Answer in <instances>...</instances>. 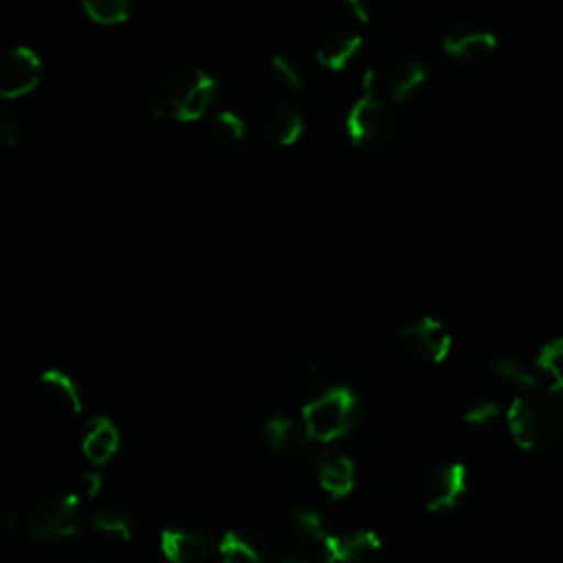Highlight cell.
<instances>
[{
	"label": "cell",
	"instance_id": "44dd1931",
	"mask_svg": "<svg viewBox=\"0 0 563 563\" xmlns=\"http://www.w3.org/2000/svg\"><path fill=\"white\" fill-rule=\"evenodd\" d=\"M246 136V123L240 114L224 110L209 121V139L224 150L238 147Z\"/></svg>",
	"mask_w": 563,
	"mask_h": 563
},
{
	"label": "cell",
	"instance_id": "7a4b0ae2",
	"mask_svg": "<svg viewBox=\"0 0 563 563\" xmlns=\"http://www.w3.org/2000/svg\"><path fill=\"white\" fill-rule=\"evenodd\" d=\"M506 424L523 451L550 449L563 435L561 409L541 396H517L506 411Z\"/></svg>",
	"mask_w": 563,
	"mask_h": 563
},
{
	"label": "cell",
	"instance_id": "ffe728a7",
	"mask_svg": "<svg viewBox=\"0 0 563 563\" xmlns=\"http://www.w3.org/2000/svg\"><path fill=\"white\" fill-rule=\"evenodd\" d=\"M220 559L222 563H266V552L262 541L249 532L231 530L220 539Z\"/></svg>",
	"mask_w": 563,
	"mask_h": 563
},
{
	"label": "cell",
	"instance_id": "f546056e",
	"mask_svg": "<svg viewBox=\"0 0 563 563\" xmlns=\"http://www.w3.org/2000/svg\"><path fill=\"white\" fill-rule=\"evenodd\" d=\"M103 484H106V479L101 473H84L81 475V493L86 497H97L99 490L103 488Z\"/></svg>",
	"mask_w": 563,
	"mask_h": 563
},
{
	"label": "cell",
	"instance_id": "7c38bea8",
	"mask_svg": "<svg viewBox=\"0 0 563 563\" xmlns=\"http://www.w3.org/2000/svg\"><path fill=\"white\" fill-rule=\"evenodd\" d=\"M260 132L273 145H292L303 132V117L292 103L271 99L260 108Z\"/></svg>",
	"mask_w": 563,
	"mask_h": 563
},
{
	"label": "cell",
	"instance_id": "8992f818",
	"mask_svg": "<svg viewBox=\"0 0 563 563\" xmlns=\"http://www.w3.org/2000/svg\"><path fill=\"white\" fill-rule=\"evenodd\" d=\"M211 550V528L196 515H180L161 530V552L169 563H202Z\"/></svg>",
	"mask_w": 563,
	"mask_h": 563
},
{
	"label": "cell",
	"instance_id": "cb8c5ba5",
	"mask_svg": "<svg viewBox=\"0 0 563 563\" xmlns=\"http://www.w3.org/2000/svg\"><path fill=\"white\" fill-rule=\"evenodd\" d=\"M136 0H81L84 11L99 24H121L130 18Z\"/></svg>",
	"mask_w": 563,
	"mask_h": 563
},
{
	"label": "cell",
	"instance_id": "d6986e66",
	"mask_svg": "<svg viewBox=\"0 0 563 563\" xmlns=\"http://www.w3.org/2000/svg\"><path fill=\"white\" fill-rule=\"evenodd\" d=\"M534 367L541 387L563 396V336L543 343V347L537 354Z\"/></svg>",
	"mask_w": 563,
	"mask_h": 563
},
{
	"label": "cell",
	"instance_id": "484cf974",
	"mask_svg": "<svg viewBox=\"0 0 563 563\" xmlns=\"http://www.w3.org/2000/svg\"><path fill=\"white\" fill-rule=\"evenodd\" d=\"M271 77L288 88V90H299L303 86V73L295 59L288 55H273L271 57Z\"/></svg>",
	"mask_w": 563,
	"mask_h": 563
},
{
	"label": "cell",
	"instance_id": "9c48e42d",
	"mask_svg": "<svg viewBox=\"0 0 563 563\" xmlns=\"http://www.w3.org/2000/svg\"><path fill=\"white\" fill-rule=\"evenodd\" d=\"M42 409L59 420H68L81 413V394L77 383L62 369H46L37 378L35 387Z\"/></svg>",
	"mask_w": 563,
	"mask_h": 563
},
{
	"label": "cell",
	"instance_id": "4316f807",
	"mask_svg": "<svg viewBox=\"0 0 563 563\" xmlns=\"http://www.w3.org/2000/svg\"><path fill=\"white\" fill-rule=\"evenodd\" d=\"M499 416V407L493 402V400H479V402H473L466 411H464V422L468 427H475V429H484L488 427L490 422H495Z\"/></svg>",
	"mask_w": 563,
	"mask_h": 563
},
{
	"label": "cell",
	"instance_id": "8fae6325",
	"mask_svg": "<svg viewBox=\"0 0 563 563\" xmlns=\"http://www.w3.org/2000/svg\"><path fill=\"white\" fill-rule=\"evenodd\" d=\"M42 75V62L35 51L26 46H15L7 53L0 66V95L4 99H15L31 92Z\"/></svg>",
	"mask_w": 563,
	"mask_h": 563
},
{
	"label": "cell",
	"instance_id": "ac0fdd59",
	"mask_svg": "<svg viewBox=\"0 0 563 563\" xmlns=\"http://www.w3.org/2000/svg\"><path fill=\"white\" fill-rule=\"evenodd\" d=\"M264 440L271 446V451H275L277 455H301L308 446V442H312L303 429V424L299 427L295 420L286 418V416H271L264 422Z\"/></svg>",
	"mask_w": 563,
	"mask_h": 563
},
{
	"label": "cell",
	"instance_id": "f1b7e54d",
	"mask_svg": "<svg viewBox=\"0 0 563 563\" xmlns=\"http://www.w3.org/2000/svg\"><path fill=\"white\" fill-rule=\"evenodd\" d=\"M341 7H343L345 13L352 18V22H356V24L369 22V7H367V0H341Z\"/></svg>",
	"mask_w": 563,
	"mask_h": 563
},
{
	"label": "cell",
	"instance_id": "30bf717a",
	"mask_svg": "<svg viewBox=\"0 0 563 563\" xmlns=\"http://www.w3.org/2000/svg\"><path fill=\"white\" fill-rule=\"evenodd\" d=\"M400 343L418 358L429 363H442L451 352L449 330L433 317H422L413 323H407L398 332Z\"/></svg>",
	"mask_w": 563,
	"mask_h": 563
},
{
	"label": "cell",
	"instance_id": "5b68a950",
	"mask_svg": "<svg viewBox=\"0 0 563 563\" xmlns=\"http://www.w3.org/2000/svg\"><path fill=\"white\" fill-rule=\"evenodd\" d=\"M396 117L391 103L383 97L361 95L345 117V132L356 147H376L394 132Z\"/></svg>",
	"mask_w": 563,
	"mask_h": 563
},
{
	"label": "cell",
	"instance_id": "603a6c76",
	"mask_svg": "<svg viewBox=\"0 0 563 563\" xmlns=\"http://www.w3.org/2000/svg\"><path fill=\"white\" fill-rule=\"evenodd\" d=\"M493 372L497 378H501L504 383H510L515 387H521V389H537L541 383H539V376L537 372L528 369L519 358L515 356H497L493 361Z\"/></svg>",
	"mask_w": 563,
	"mask_h": 563
},
{
	"label": "cell",
	"instance_id": "6da1fadb",
	"mask_svg": "<svg viewBox=\"0 0 563 563\" xmlns=\"http://www.w3.org/2000/svg\"><path fill=\"white\" fill-rule=\"evenodd\" d=\"M216 97V79L198 66H180L163 75L150 92V110L154 117L189 123L200 119Z\"/></svg>",
	"mask_w": 563,
	"mask_h": 563
},
{
	"label": "cell",
	"instance_id": "ba28073f",
	"mask_svg": "<svg viewBox=\"0 0 563 563\" xmlns=\"http://www.w3.org/2000/svg\"><path fill=\"white\" fill-rule=\"evenodd\" d=\"M468 486V473L466 466L460 462L442 464L431 468L422 484H420V497L427 510L440 512V510H451L460 504Z\"/></svg>",
	"mask_w": 563,
	"mask_h": 563
},
{
	"label": "cell",
	"instance_id": "9a60e30c",
	"mask_svg": "<svg viewBox=\"0 0 563 563\" xmlns=\"http://www.w3.org/2000/svg\"><path fill=\"white\" fill-rule=\"evenodd\" d=\"M363 37L356 31L330 29L325 31L314 48L317 62L328 70H343L361 51Z\"/></svg>",
	"mask_w": 563,
	"mask_h": 563
},
{
	"label": "cell",
	"instance_id": "3957f363",
	"mask_svg": "<svg viewBox=\"0 0 563 563\" xmlns=\"http://www.w3.org/2000/svg\"><path fill=\"white\" fill-rule=\"evenodd\" d=\"M358 418V398L345 385L319 391L301 409V424L312 442H334L347 435Z\"/></svg>",
	"mask_w": 563,
	"mask_h": 563
},
{
	"label": "cell",
	"instance_id": "7402d4cb",
	"mask_svg": "<svg viewBox=\"0 0 563 563\" xmlns=\"http://www.w3.org/2000/svg\"><path fill=\"white\" fill-rule=\"evenodd\" d=\"M90 523L97 532L119 539V541H130L132 537V521L130 515L114 504H106L101 508H97L90 517Z\"/></svg>",
	"mask_w": 563,
	"mask_h": 563
},
{
	"label": "cell",
	"instance_id": "d4e9b609",
	"mask_svg": "<svg viewBox=\"0 0 563 563\" xmlns=\"http://www.w3.org/2000/svg\"><path fill=\"white\" fill-rule=\"evenodd\" d=\"M290 526L295 534H299L306 541H325V517L317 508H295L290 512Z\"/></svg>",
	"mask_w": 563,
	"mask_h": 563
},
{
	"label": "cell",
	"instance_id": "4fadbf2b",
	"mask_svg": "<svg viewBox=\"0 0 563 563\" xmlns=\"http://www.w3.org/2000/svg\"><path fill=\"white\" fill-rule=\"evenodd\" d=\"M380 537L372 530L328 534L321 543L325 563H369L380 550Z\"/></svg>",
	"mask_w": 563,
	"mask_h": 563
},
{
	"label": "cell",
	"instance_id": "83f0119b",
	"mask_svg": "<svg viewBox=\"0 0 563 563\" xmlns=\"http://www.w3.org/2000/svg\"><path fill=\"white\" fill-rule=\"evenodd\" d=\"M0 136L9 147L20 141V121L11 110H2L0 114Z\"/></svg>",
	"mask_w": 563,
	"mask_h": 563
},
{
	"label": "cell",
	"instance_id": "5bb4252c",
	"mask_svg": "<svg viewBox=\"0 0 563 563\" xmlns=\"http://www.w3.org/2000/svg\"><path fill=\"white\" fill-rule=\"evenodd\" d=\"M497 46V37L475 24H460L453 26L444 37H442V48L449 57L460 59V62H479L486 59Z\"/></svg>",
	"mask_w": 563,
	"mask_h": 563
},
{
	"label": "cell",
	"instance_id": "277c9868",
	"mask_svg": "<svg viewBox=\"0 0 563 563\" xmlns=\"http://www.w3.org/2000/svg\"><path fill=\"white\" fill-rule=\"evenodd\" d=\"M84 523V510L79 495H57L48 497L33 508L26 528L31 539L40 543L62 541L75 537Z\"/></svg>",
	"mask_w": 563,
	"mask_h": 563
},
{
	"label": "cell",
	"instance_id": "52a82bcc",
	"mask_svg": "<svg viewBox=\"0 0 563 563\" xmlns=\"http://www.w3.org/2000/svg\"><path fill=\"white\" fill-rule=\"evenodd\" d=\"M427 79V66L422 59H400L389 68H372L363 75V95L383 97L391 101L409 99Z\"/></svg>",
	"mask_w": 563,
	"mask_h": 563
},
{
	"label": "cell",
	"instance_id": "2e32d148",
	"mask_svg": "<svg viewBox=\"0 0 563 563\" xmlns=\"http://www.w3.org/2000/svg\"><path fill=\"white\" fill-rule=\"evenodd\" d=\"M317 477L321 488L332 499H343L354 490L356 466L347 455L336 451H325L317 460Z\"/></svg>",
	"mask_w": 563,
	"mask_h": 563
},
{
	"label": "cell",
	"instance_id": "e0dca14e",
	"mask_svg": "<svg viewBox=\"0 0 563 563\" xmlns=\"http://www.w3.org/2000/svg\"><path fill=\"white\" fill-rule=\"evenodd\" d=\"M121 444V433L108 416H97L88 422V429L81 438V453L95 466H101L114 457Z\"/></svg>",
	"mask_w": 563,
	"mask_h": 563
},
{
	"label": "cell",
	"instance_id": "4dcf8cb0",
	"mask_svg": "<svg viewBox=\"0 0 563 563\" xmlns=\"http://www.w3.org/2000/svg\"><path fill=\"white\" fill-rule=\"evenodd\" d=\"M284 563H308L306 559H299V556H295V559H288V561H284Z\"/></svg>",
	"mask_w": 563,
	"mask_h": 563
}]
</instances>
